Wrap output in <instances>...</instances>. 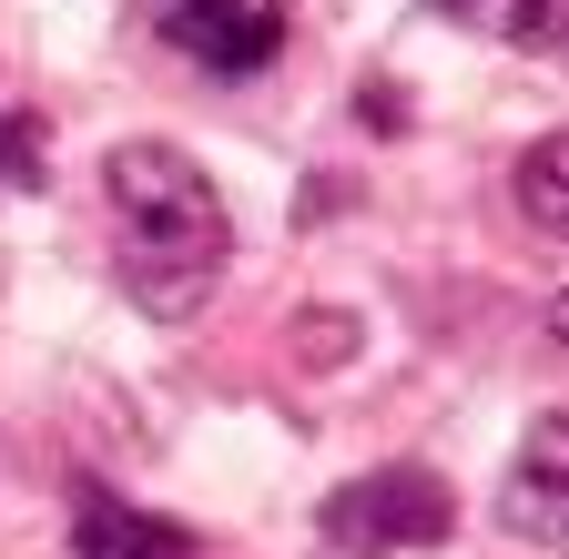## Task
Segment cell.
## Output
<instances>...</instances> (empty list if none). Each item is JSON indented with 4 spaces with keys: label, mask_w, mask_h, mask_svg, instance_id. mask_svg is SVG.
I'll list each match as a JSON object with an SVG mask.
<instances>
[{
    "label": "cell",
    "mask_w": 569,
    "mask_h": 559,
    "mask_svg": "<svg viewBox=\"0 0 569 559\" xmlns=\"http://www.w3.org/2000/svg\"><path fill=\"white\" fill-rule=\"evenodd\" d=\"M102 193H112V214H122V286L153 306L163 326H183L213 296L224 244H234L224 193L203 183V163L183 143H112L102 153Z\"/></svg>",
    "instance_id": "1"
},
{
    "label": "cell",
    "mask_w": 569,
    "mask_h": 559,
    "mask_svg": "<svg viewBox=\"0 0 569 559\" xmlns=\"http://www.w3.org/2000/svg\"><path fill=\"white\" fill-rule=\"evenodd\" d=\"M316 529H326L336 559H407V549H438V539L458 529V499H448V478H438V468L397 458V468L346 478L336 499L316 509Z\"/></svg>",
    "instance_id": "2"
},
{
    "label": "cell",
    "mask_w": 569,
    "mask_h": 559,
    "mask_svg": "<svg viewBox=\"0 0 569 559\" xmlns=\"http://www.w3.org/2000/svg\"><path fill=\"white\" fill-rule=\"evenodd\" d=\"M142 21H153V41L183 51L203 82H254L284 51V31H296L284 0H142Z\"/></svg>",
    "instance_id": "3"
},
{
    "label": "cell",
    "mask_w": 569,
    "mask_h": 559,
    "mask_svg": "<svg viewBox=\"0 0 569 559\" xmlns=\"http://www.w3.org/2000/svg\"><path fill=\"white\" fill-rule=\"evenodd\" d=\"M71 559H213L183 519H153V509H132L112 499L102 478L71 488Z\"/></svg>",
    "instance_id": "4"
},
{
    "label": "cell",
    "mask_w": 569,
    "mask_h": 559,
    "mask_svg": "<svg viewBox=\"0 0 569 559\" xmlns=\"http://www.w3.org/2000/svg\"><path fill=\"white\" fill-rule=\"evenodd\" d=\"M559 468H569V417H559V407H539V417H529V458H519V478H509V499H498V519H509L519 539H539V549H559V539H569Z\"/></svg>",
    "instance_id": "5"
},
{
    "label": "cell",
    "mask_w": 569,
    "mask_h": 559,
    "mask_svg": "<svg viewBox=\"0 0 569 559\" xmlns=\"http://www.w3.org/2000/svg\"><path fill=\"white\" fill-rule=\"evenodd\" d=\"M438 21L498 41V51H559V21H569V0H427Z\"/></svg>",
    "instance_id": "6"
},
{
    "label": "cell",
    "mask_w": 569,
    "mask_h": 559,
    "mask_svg": "<svg viewBox=\"0 0 569 559\" xmlns=\"http://www.w3.org/2000/svg\"><path fill=\"white\" fill-rule=\"evenodd\" d=\"M519 214L539 234H569V143L559 132H539V143L519 153Z\"/></svg>",
    "instance_id": "7"
},
{
    "label": "cell",
    "mask_w": 569,
    "mask_h": 559,
    "mask_svg": "<svg viewBox=\"0 0 569 559\" xmlns=\"http://www.w3.org/2000/svg\"><path fill=\"white\" fill-rule=\"evenodd\" d=\"M0 183H11V193H41L51 183V132L21 102H0Z\"/></svg>",
    "instance_id": "8"
},
{
    "label": "cell",
    "mask_w": 569,
    "mask_h": 559,
    "mask_svg": "<svg viewBox=\"0 0 569 559\" xmlns=\"http://www.w3.org/2000/svg\"><path fill=\"white\" fill-rule=\"evenodd\" d=\"M356 112H367L377 132H407V92H387V82H367V92H356Z\"/></svg>",
    "instance_id": "9"
}]
</instances>
